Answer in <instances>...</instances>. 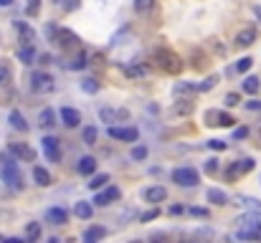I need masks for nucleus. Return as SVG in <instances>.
<instances>
[{
    "label": "nucleus",
    "instance_id": "obj_27",
    "mask_svg": "<svg viewBox=\"0 0 261 243\" xmlns=\"http://www.w3.org/2000/svg\"><path fill=\"white\" fill-rule=\"evenodd\" d=\"M106 183H109V175H106V172H99V175H94V178L89 180V188L97 193V190H99V188H104Z\"/></svg>",
    "mask_w": 261,
    "mask_h": 243
},
{
    "label": "nucleus",
    "instance_id": "obj_36",
    "mask_svg": "<svg viewBox=\"0 0 261 243\" xmlns=\"http://www.w3.org/2000/svg\"><path fill=\"white\" fill-rule=\"evenodd\" d=\"M152 5H155V0H135L137 13H147V10H152Z\"/></svg>",
    "mask_w": 261,
    "mask_h": 243
},
{
    "label": "nucleus",
    "instance_id": "obj_28",
    "mask_svg": "<svg viewBox=\"0 0 261 243\" xmlns=\"http://www.w3.org/2000/svg\"><path fill=\"white\" fill-rule=\"evenodd\" d=\"M99 117H102V122H117V117H127V112H114V109H102L99 112Z\"/></svg>",
    "mask_w": 261,
    "mask_h": 243
},
{
    "label": "nucleus",
    "instance_id": "obj_2",
    "mask_svg": "<svg viewBox=\"0 0 261 243\" xmlns=\"http://www.w3.org/2000/svg\"><path fill=\"white\" fill-rule=\"evenodd\" d=\"M0 175H3V183L13 190H23V175H20L18 165L13 157H0Z\"/></svg>",
    "mask_w": 261,
    "mask_h": 243
},
{
    "label": "nucleus",
    "instance_id": "obj_21",
    "mask_svg": "<svg viewBox=\"0 0 261 243\" xmlns=\"http://www.w3.org/2000/svg\"><path fill=\"white\" fill-rule=\"evenodd\" d=\"M79 172H81V175H94V172H97V160L89 157V154H86V157H81V160H79Z\"/></svg>",
    "mask_w": 261,
    "mask_h": 243
},
{
    "label": "nucleus",
    "instance_id": "obj_15",
    "mask_svg": "<svg viewBox=\"0 0 261 243\" xmlns=\"http://www.w3.org/2000/svg\"><path fill=\"white\" fill-rule=\"evenodd\" d=\"M58 114H61V122L66 124V127H76L81 122V114L76 112V109H71V106H63Z\"/></svg>",
    "mask_w": 261,
    "mask_h": 243
},
{
    "label": "nucleus",
    "instance_id": "obj_23",
    "mask_svg": "<svg viewBox=\"0 0 261 243\" xmlns=\"http://www.w3.org/2000/svg\"><path fill=\"white\" fill-rule=\"evenodd\" d=\"M259 89H261L259 76H246V79H244V92H246V94H259Z\"/></svg>",
    "mask_w": 261,
    "mask_h": 243
},
{
    "label": "nucleus",
    "instance_id": "obj_5",
    "mask_svg": "<svg viewBox=\"0 0 261 243\" xmlns=\"http://www.w3.org/2000/svg\"><path fill=\"white\" fill-rule=\"evenodd\" d=\"M53 41L58 43L61 49H66V51H76V49L81 46L79 36H76L74 31H69V28H56V36H53Z\"/></svg>",
    "mask_w": 261,
    "mask_h": 243
},
{
    "label": "nucleus",
    "instance_id": "obj_17",
    "mask_svg": "<svg viewBox=\"0 0 261 243\" xmlns=\"http://www.w3.org/2000/svg\"><path fill=\"white\" fill-rule=\"evenodd\" d=\"M92 213H94V205H92V203H86V200H79V203L74 205V215L81 218V220H89Z\"/></svg>",
    "mask_w": 261,
    "mask_h": 243
},
{
    "label": "nucleus",
    "instance_id": "obj_11",
    "mask_svg": "<svg viewBox=\"0 0 261 243\" xmlns=\"http://www.w3.org/2000/svg\"><path fill=\"white\" fill-rule=\"evenodd\" d=\"M15 31H18V36H20V46H33L36 43V31L28 26V23H15Z\"/></svg>",
    "mask_w": 261,
    "mask_h": 243
},
{
    "label": "nucleus",
    "instance_id": "obj_19",
    "mask_svg": "<svg viewBox=\"0 0 261 243\" xmlns=\"http://www.w3.org/2000/svg\"><path fill=\"white\" fill-rule=\"evenodd\" d=\"M8 122H10V127H13V129H18V132H28V122L23 119V114H20V112H15V109L10 112Z\"/></svg>",
    "mask_w": 261,
    "mask_h": 243
},
{
    "label": "nucleus",
    "instance_id": "obj_29",
    "mask_svg": "<svg viewBox=\"0 0 261 243\" xmlns=\"http://www.w3.org/2000/svg\"><path fill=\"white\" fill-rule=\"evenodd\" d=\"M10 79H13V71H10V66H8V63H0V86L10 84Z\"/></svg>",
    "mask_w": 261,
    "mask_h": 243
},
{
    "label": "nucleus",
    "instance_id": "obj_45",
    "mask_svg": "<svg viewBox=\"0 0 261 243\" xmlns=\"http://www.w3.org/2000/svg\"><path fill=\"white\" fill-rule=\"evenodd\" d=\"M190 213H193L195 218H208V215H210L206 208H198V205H195V208H190Z\"/></svg>",
    "mask_w": 261,
    "mask_h": 243
},
{
    "label": "nucleus",
    "instance_id": "obj_25",
    "mask_svg": "<svg viewBox=\"0 0 261 243\" xmlns=\"http://www.w3.org/2000/svg\"><path fill=\"white\" fill-rule=\"evenodd\" d=\"M104 236H106V231H104V228H97V226H94V228H89V231H84V241H86V243L102 241Z\"/></svg>",
    "mask_w": 261,
    "mask_h": 243
},
{
    "label": "nucleus",
    "instance_id": "obj_6",
    "mask_svg": "<svg viewBox=\"0 0 261 243\" xmlns=\"http://www.w3.org/2000/svg\"><path fill=\"white\" fill-rule=\"evenodd\" d=\"M119 195H122V190L119 188H114V185H109V188H99V193H97V197H94V203L97 205H109V203H114V200H119Z\"/></svg>",
    "mask_w": 261,
    "mask_h": 243
},
{
    "label": "nucleus",
    "instance_id": "obj_51",
    "mask_svg": "<svg viewBox=\"0 0 261 243\" xmlns=\"http://www.w3.org/2000/svg\"><path fill=\"white\" fill-rule=\"evenodd\" d=\"M8 5H13V0H0V8H8Z\"/></svg>",
    "mask_w": 261,
    "mask_h": 243
},
{
    "label": "nucleus",
    "instance_id": "obj_16",
    "mask_svg": "<svg viewBox=\"0 0 261 243\" xmlns=\"http://www.w3.org/2000/svg\"><path fill=\"white\" fill-rule=\"evenodd\" d=\"M46 220H49V223H53V226H63L69 220V215H66V210H63V208H51L46 213Z\"/></svg>",
    "mask_w": 261,
    "mask_h": 243
},
{
    "label": "nucleus",
    "instance_id": "obj_14",
    "mask_svg": "<svg viewBox=\"0 0 261 243\" xmlns=\"http://www.w3.org/2000/svg\"><path fill=\"white\" fill-rule=\"evenodd\" d=\"M172 92H175V97H178V99H193L195 94H198V86L185 84V81H178V84H175V89H172Z\"/></svg>",
    "mask_w": 261,
    "mask_h": 243
},
{
    "label": "nucleus",
    "instance_id": "obj_20",
    "mask_svg": "<svg viewBox=\"0 0 261 243\" xmlns=\"http://www.w3.org/2000/svg\"><path fill=\"white\" fill-rule=\"evenodd\" d=\"M38 124L43 129H51L56 124V112H53V109H43V112L38 114Z\"/></svg>",
    "mask_w": 261,
    "mask_h": 243
},
{
    "label": "nucleus",
    "instance_id": "obj_42",
    "mask_svg": "<svg viewBox=\"0 0 261 243\" xmlns=\"http://www.w3.org/2000/svg\"><path fill=\"white\" fill-rule=\"evenodd\" d=\"M129 154H132V160H145L147 157V147H132Z\"/></svg>",
    "mask_w": 261,
    "mask_h": 243
},
{
    "label": "nucleus",
    "instance_id": "obj_43",
    "mask_svg": "<svg viewBox=\"0 0 261 243\" xmlns=\"http://www.w3.org/2000/svg\"><path fill=\"white\" fill-rule=\"evenodd\" d=\"M233 122H236V119H233L231 114H226V112H218V124H221V127H231Z\"/></svg>",
    "mask_w": 261,
    "mask_h": 243
},
{
    "label": "nucleus",
    "instance_id": "obj_12",
    "mask_svg": "<svg viewBox=\"0 0 261 243\" xmlns=\"http://www.w3.org/2000/svg\"><path fill=\"white\" fill-rule=\"evenodd\" d=\"M142 195H145L147 203H162L165 197H167V190H165L162 185H152V188H147Z\"/></svg>",
    "mask_w": 261,
    "mask_h": 243
},
{
    "label": "nucleus",
    "instance_id": "obj_41",
    "mask_svg": "<svg viewBox=\"0 0 261 243\" xmlns=\"http://www.w3.org/2000/svg\"><path fill=\"white\" fill-rule=\"evenodd\" d=\"M215 81H218V79H215V76H208L201 86H198V92H210L213 89V86H215Z\"/></svg>",
    "mask_w": 261,
    "mask_h": 243
},
{
    "label": "nucleus",
    "instance_id": "obj_31",
    "mask_svg": "<svg viewBox=\"0 0 261 243\" xmlns=\"http://www.w3.org/2000/svg\"><path fill=\"white\" fill-rule=\"evenodd\" d=\"M71 69H84V66H86V53L84 51H76V56L71 58Z\"/></svg>",
    "mask_w": 261,
    "mask_h": 243
},
{
    "label": "nucleus",
    "instance_id": "obj_44",
    "mask_svg": "<svg viewBox=\"0 0 261 243\" xmlns=\"http://www.w3.org/2000/svg\"><path fill=\"white\" fill-rule=\"evenodd\" d=\"M208 147H210V149H215V152H221V149H226V142H223V140H210V142H208Z\"/></svg>",
    "mask_w": 261,
    "mask_h": 243
},
{
    "label": "nucleus",
    "instance_id": "obj_18",
    "mask_svg": "<svg viewBox=\"0 0 261 243\" xmlns=\"http://www.w3.org/2000/svg\"><path fill=\"white\" fill-rule=\"evenodd\" d=\"M33 180H36V185H41V188H49L51 185V175H49V170L46 167H33Z\"/></svg>",
    "mask_w": 261,
    "mask_h": 243
},
{
    "label": "nucleus",
    "instance_id": "obj_30",
    "mask_svg": "<svg viewBox=\"0 0 261 243\" xmlns=\"http://www.w3.org/2000/svg\"><path fill=\"white\" fill-rule=\"evenodd\" d=\"M81 89H84L86 94H97V92H99V81H94V79H84V81H81Z\"/></svg>",
    "mask_w": 261,
    "mask_h": 243
},
{
    "label": "nucleus",
    "instance_id": "obj_33",
    "mask_svg": "<svg viewBox=\"0 0 261 243\" xmlns=\"http://www.w3.org/2000/svg\"><path fill=\"white\" fill-rule=\"evenodd\" d=\"M41 13V0H28V5H26V15L28 18H36Z\"/></svg>",
    "mask_w": 261,
    "mask_h": 243
},
{
    "label": "nucleus",
    "instance_id": "obj_50",
    "mask_svg": "<svg viewBox=\"0 0 261 243\" xmlns=\"http://www.w3.org/2000/svg\"><path fill=\"white\" fill-rule=\"evenodd\" d=\"M79 5V0H66V3H63V8H66V10H74Z\"/></svg>",
    "mask_w": 261,
    "mask_h": 243
},
{
    "label": "nucleus",
    "instance_id": "obj_22",
    "mask_svg": "<svg viewBox=\"0 0 261 243\" xmlns=\"http://www.w3.org/2000/svg\"><path fill=\"white\" fill-rule=\"evenodd\" d=\"M236 223H238V226H256V223H261V210H254V213L241 215Z\"/></svg>",
    "mask_w": 261,
    "mask_h": 243
},
{
    "label": "nucleus",
    "instance_id": "obj_10",
    "mask_svg": "<svg viewBox=\"0 0 261 243\" xmlns=\"http://www.w3.org/2000/svg\"><path fill=\"white\" fill-rule=\"evenodd\" d=\"M10 154H13V157H18V160H23V162H33L36 160V152L26 142H13L10 145Z\"/></svg>",
    "mask_w": 261,
    "mask_h": 243
},
{
    "label": "nucleus",
    "instance_id": "obj_26",
    "mask_svg": "<svg viewBox=\"0 0 261 243\" xmlns=\"http://www.w3.org/2000/svg\"><path fill=\"white\" fill-rule=\"evenodd\" d=\"M206 197H208L210 203H215V205H226V203H228V195H226L223 190H208Z\"/></svg>",
    "mask_w": 261,
    "mask_h": 243
},
{
    "label": "nucleus",
    "instance_id": "obj_46",
    "mask_svg": "<svg viewBox=\"0 0 261 243\" xmlns=\"http://www.w3.org/2000/svg\"><path fill=\"white\" fill-rule=\"evenodd\" d=\"M238 101H241V99H238V94H228L226 97V106H236Z\"/></svg>",
    "mask_w": 261,
    "mask_h": 243
},
{
    "label": "nucleus",
    "instance_id": "obj_37",
    "mask_svg": "<svg viewBox=\"0 0 261 243\" xmlns=\"http://www.w3.org/2000/svg\"><path fill=\"white\" fill-rule=\"evenodd\" d=\"M124 74L127 76H145L147 69H142V66H124Z\"/></svg>",
    "mask_w": 261,
    "mask_h": 243
},
{
    "label": "nucleus",
    "instance_id": "obj_9",
    "mask_svg": "<svg viewBox=\"0 0 261 243\" xmlns=\"http://www.w3.org/2000/svg\"><path fill=\"white\" fill-rule=\"evenodd\" d=\"M109 137L112 140H122V142H135L137 140V129L135 127H109Z\"/></svg>",
    "mask_w": 261,
    "mask_h": 243
},
{
    "label": "nucleus",
    "instance_id": "obj_4",
    "mask_svg": "<svg viewBox=\"0 0 261 243\" xmlns=\"http://www.w3.org/2000/svg\"><path fill=\"white\" fill-rule=\"evenodd\" d=\"M53 76L51 74H46V71H36L33 76H31V89L36 92V94H51L53 92Z\"/></svg>",
    "mask_w": 261,
    "mask_h": 243
},
{
    "label": "nucleus",
    "instance_id": "obj_1",
    "mask_svg": "<svg viewBox=\"0 0 261 243\" xmlns=\"http://www.w3.org/2000/svg\"><path fill=\"white\" fill-rule=\"evenodd\" d=\"M152 58H155V63L167 74H180L183 71V58L170 49H155L152 51Z\"/></svg>",
    "mask_w": 261,
    "mask_h": 243
},
{
    "label": "nucleus",
    "instance_id": "obj_35",
    "mask_svg": "<svg viewBox=\"0 0 261 243\" xmlns=\"http://www.w3.org/2000/svg\"><path fill=\"white\" fill-rule=\"evenodd\" d=\"M251 63H254V58H249V56L238 58V63H236V71H238V74H246V71L251 69Z\"/></svg>",
    "mask_w": 261,
    "mask_h": 243
},
{
    "label": "nucleus",
    "instance_id": "obj_8",
    "mask_svg": "<svg viewBox=\"0 0 261 243\" xmlns=\"http://www.w3.org/2000/svg\"><path fill=\"white\" fill-rule=\"evenodd\" d=\"M43 152L49 162H61V142L56 137H43Z\"/></svg>",
    "mask_w": 261,
    "mask_h": 243
},
{
    "label": "nucleus",
    "instance_id": "obj_52",
    "mask_svg": "<svg viewBox=\"0 0 261 243\" xmlns=\"http://www.w3.org/2000/svg\"><path fill=\"white\" fill-rule=\"evenodd\" d=\"M254 13H256V15H259V18H261V8H259V5H256V8H254Z\"/></svg>",
    "mask_w": 261,
    "mask_h": 243
},
{
    "label": "nucleus",
    "instance_id": "obj_40",
    "mask_svg": "<svg viewBox=\"0 0 261 243\" xmlns=\"http://www.w3.org/2000/svg\"><path fill=\"white\" fill-rule=\"evenodd\" d=\"M157 215H160V208H152V210L142 213V218H140V220H142V223H150V220H155Z\"/></svg>",
    "mask_w": 261,
    "mask_h": 243
},
{
    "label": "nucleus",
    "instance_id": "obj_13",
    "mask_svg": "<svg viewBox=\"0 0 261 243\" xmlns=\"http://www.w3.org/2000/svg\"><path fill=\"white\" fill-rule=\"evenodd\" d=\"M254 41H256V28H244V31H238V36H236V46L238 49H249Z\"/></svg>",
    "mask_w": 261,
    "mask_h": 243
},
{
    "label": "nucleus",
    "instance_id": "obj_38",
    "mask_svg": "<svg viewBox=\"0 0 261 243\" xmlns=\"http://www.w3.org/2000/svg\"><path fill=\"white\" fill-rule=\"evenodd\" d=\"M206 124H208V127H215V124H218V109H208V112H206Z\"/></svg>",
    "mask_w": 261,
    "mask_h": 243
},
{
    "label": "nucleus",
    "instance_id": "obj_48",
    "mask_svg": "<svg viewBox=\"0 0 261 243\" xmlns=\"http://www.w3.org/2000/svg\"><path fill=\"white\" fill-rule=\"evenodd\" d=\"M167 213H170V215H180V213H183V205H170Z\"/></svg>",
    "mask_w": 261,
    "mask_h": 243
},
{
    "label": "nucleus",
    "instance_id": "obj_7",
    "mask_svg": "<svg viewBox=\"0 0 261 243\" xmlns=\"http://www.w3.org/2000/svg\"><path fill=\"white\" fill-rule=\"evenodd\" d=\"M249 170H254V162H251L249 157H244V160H236V162H233V165L226 170V178L233 183L236 178H241V175H246Z\"/></svg>",
    "mask_w": 261,
    "mask_h": 243
},
{
    "label": "nucleus",
    "instance_id": "obj_39",
    "mask_svg": "<svg viewBox=\"0 0 261 243\" xmlns=\"http://www.w3.org/2000/svg\"><path fill=\"white\" fill-rule=\"evenodd\" d=\"M218 170H221V165H218V160H206V172L208 175H218Z\"/></svg>",
    "mask_w": 261,
    "mask_h": 243
},
{
    "label": "nucleus",
    "instance_id": "obj_49",
    "mask_svg": "<svg viewBox=\"0 0 261 243\" xmlns=\"http://www.w3.org/2000/svg\"><path fill=\"white\" fill-rule=\"evenodd\" d=\"M246 106L251 109V112H256V109H261V101H256V99H251V101H249Z\"/></svg>",
    "mask_w": 261,
    "mask_h": 243
},
{
    "label": "nucleus",
    "instance_id": "obj_32",
    "mask_svg": "<svg viewBox=\"0 0 261 243\" xmlns=\"http://www.w3.org/2000/svg\"><path fill=\"white\" fill-rule=\"evenodd\" d=\"M26 238H28V241H38V238H41V226H38V223H28Z\"/></svg>",
    "mask_w": 261,
    "mask_h": 243
},
{
    "label": "nucleus",
    "instance_id": "obj_3",
    "mask_svg": "<svg viewBox=\"0 0 261 243\" xmlns=\"http://www.w3.org/2000/svg\"><path fill=\"white\" fill-rule=\"evenodd\" d=\"M172 180H175L178 185H183V188H195L201 183V175L193 167H178V170H172Z\"/></svg>",
    "mask_w": 261,
    "mask_h": 243
},
{
    "label": "nucleus",
    "instance_id": "obj_34",
    "mask_svg": "<svg viewBox=\"0 0 261 243\" xmlns=\"http://www.w3.org/2000/svg\"><path fill=\"white\" fill-rule=\"evenodd\" d=\"M97 135H99L97 127H86V129H84V142H86V145H97Z\"/></svg>",
    "mask_w": 261,
    "mask_h": 243
},
{
    "label": "nucleus",
    "instance_id": "obj_47",
    "mask_svg": "<svg viewBox=\"0 0 261 243\" xmlns=\"http://www.w3.org/2000/svg\"><path fill=\"white\" fill-rule=\"evenodd\" d=\"M233 137H236V140H244V137H249V129H246V127L236 129V132H233Z\"/></svg>",
    "mask_w": 261,
    "mask_h": 243
},
{
    "label": "nucleus",
    "instance_id": "obj_24",
    "mask_svg": "<svg viewBox=\"0 0 261 243\" xmlns=\"http://www.w3.org/2000/svg\"><path fill=\"white\" fill-rule=\"evenodd\" d=\"M18 58L23 61V63H33L36 61V49L33 46H20L18 49Z\"/></svg>",
    "mask_w": 261,
    "mask_h": 243
},
{
    "label": "nucleus",
    "instance_id": "obj_53",
    "mask_svg": "<svg viewBox=\"0 0 261 243\" xmlns=\"http://www.w3.org/2000/svg\"><path fill=\"white\" fill-rule=\"evenodd\" d=\"M259 140H261V129H259Z\"/></svg>",
    "mask_w": 261,
    "mask_h": 243
}]
</instances>
